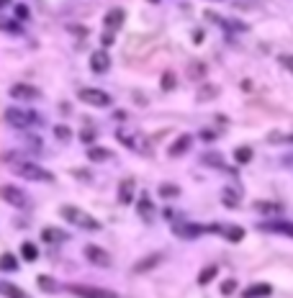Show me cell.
<instances>
[{"mask_svg":"<svg viewBox=\"0 0 293 298\" xmlns=\"http://www.w3.org/2000/svg\"><path fill=\"white\" fill-rule=\"evenodd\" d=\"M0 296H5V298H31L23 288H18L15 283H8V280H0Z\"/></svg>","mask_w":293,"mask_h":298,"instance_id":"5bb4252c","label":"cell"},{"mask_svg":"<svg viewBox=\"0 0 293 298\" xmlns=\"http://www.w3.org/2000/svg\"><path fill=\"white\" fill-rule=\"evenodd\" d=\"M44 239L46 242H57V239H65V236L57 234V229H44Z\"/></svg>","mask_w":293,"mask_h":298,"instance_id":"836d02e7","label":"cell"},{"mask_svg":"<svg viewBox=\"0 0 293 298\" xmlns=\"http://www.w3.org/2000/svg\"><path fill=\"white\" fill-rule=\"evenodd\" d=\"M216 273H219V270H216V267H213V265H208V267H203V273H200V275H198V283H200V286H206V283H211V280L216 278Z\"/></svg>","mask_w":293,"mask_h":298,"instance_id":"83f0119b","label":"cell"},{"mask_svg":"<svg viewBox=\"0 0 293 298\" xmlns=\"http://www.w3.org/2000/svg\"><path fill=\"white\" fill-rule=\"evenodd\" d=\"M41 93H39V87L34 85H13L10 87V98L15 100H36Z\"/></svg>","mask_w":293,"mask_h":298,"instance_id":"30bf717a","label":"cell"},{"mask_svg":"<svg viewBox=\"0 0 293 298\" xmlns=\"http://www.w3.org/2000/svg\"><path fill=\"white\" fill-rule=\"evenodd\" d=\"M0 31H8V34H21V23H18V21H8V18H0Z\"/></svg>","mask_w":293,"mask_h":298,"instance_id":"484cf974","label":"cell"},{"mask_svg":"<svg viewBox=\"0 0 293 298\" xmlns=\"http://www.w3.org/2000/svg\"><path fill=\"white\" fill-rule=\"evenodd\" d=\"M85 257L93 265H98V267H108V265H111V255H108L103 247H98V244H88L85 247Z\"/></svg>","mask_w":293,"mask_h":298,"instance_id":"9c48e42d","label":"cell"},{"mask_svg":"<svg viewBox=\"0 0 293 298\" xmlns=\"http://www.w3.org/2000/svg\"><path fill=\"white\" fill-rule=\"evenodd\" d=\"M173 231H175V236H180V239H195V236H200L206 231V226H200V224L173 221Z\"/></svg>","mask_w":293,"mask_h":298,"instance_id":"52a82bcc","label":"cell"},{"mask_svg":"<svg viewBox=\"0 0 293 298\" xmlns=\"http://www.w3.org/2000/svg\"><path fill=\"white\" fill-rule=\"evenodd\" d=\"M149 3H160V0H149Z\"/></svg>","mask_w":293,"mask_h":298,"instance_id":"ab89813d","label":"cell"},{"mask_svg":"<svg viewBox=\"0 0 293 298\" xmlns=\"http://www.w3.org/2000/svg\"><path fill=\"white\" fill-rule=\"evenodd\" d=\"M278 62H281L288 72H293V54H281V57H278Z\"/></svg>","mask_w":293,"mask_h":298,"instance_id":"d6a6232c","label":"cell"},{"mask_svg":"<svg viewBox=\"0 0 293 298\" xmlns=\"http://www.w3.org/2000/svg\"><path fill=\"white\" fill-rule=\"evenodd\" d=\"M111 41H113V34H103V44H105V47H108Z\"/></svg>","mask_w":293,"mask_h":298,"instance_id":"8d00e7d4","label":"cell"},{"mask_svg":"<svg viewBox=\"0 0 293 298\" xmlns=\"http://www.w3.org/2000/svg\"><path fill=\"white\" fill-rule=\"evenodd\" d=\"M175 87V74L173 72H165L162 74V90H173Z\"/></svg>","mask_w":293,"mask_h":298,"instance_id":"4dcf8cb0","label":"cell"},{"mask_svg":"<svg viewBox=\"0 0 293 298\" xmlns=\"http://www.w3.org/2000/svg\"><path fill=\"white\" fill-rule=\"evenodd\" d=\"M270 139H286V142H293V134H291V137H275V134H273Z\"/></svg>","mask_w":293,"mask_h":298,"instance_id":"74e56055","label":"cell"},{"mask_svg":"<svg viewBox=\"0 0 293 298\" xmlns=\"http://www.w3.org/2000/svg\"><path fill=\"white\" fill-rule=\"evenodd\" d=\"M152 211H154V208H152V203H149L147 198L139 201V214H142L144 219H149V216H152Z\"/></svg>","mask_w":293,"mask_h":298,"instance_id":"1f68e13d","label":"cell"},{"mask_svg":"<svg viewBox=\"0 0 293 298\" xmlns=\"http://www.w3.org/2000/svg\"><path fill=\"white\" fill-rule=\"evenodd\" d=\"M224 231V239H229V242H242L244 239V229L242 226H221Z\"/></svg>","mask_w":293,"mask_h":298,"instance_id":"d6986e66","label":"cell"},{"mask_svg":"<svg viewBox=\"0 0 293 298\" xmlns=\"http://www.w3.org/2000/svg\"><path fill=\"white\" fill-rule=\"evenodd\" d=\"M59 214L65 221H70L72 226L83 229V231H100V221L93 219L88 211H83V208H77V206H62Z\"/></svg>","mask_w":293,"mask_h":298,"instance_id":"6da1fadb","label":"cell"},{"mask_svg":"<svg viewBox=\"0 0 293 298\" xmlns=\"http://www.w3.org/2000/svg\"><path fill=\"white\" fill-rule=\"evenodd\" d=\"M123 21H126V13H123L121 8H113V10L105 13V28H108V31H116V28H121Z\"/></svg>","mask_w":293,"mask_h":298,"instance_id":"7c38bea8","label":"cell"},{"mask_svg":"<svg viewBox=\"0 0 293 298\" xmlns=\"http://www.w3.org/2000/svg\"><path fill=\"white\" fill-rule=\"evenodd\" d=\"M131 196H134V180L126 177V180L121 183V188H118V201L121 203H131Z\"/></svg>","mask_w":293,"mask_h":298,"instance_id":"2e32d148","label":"cell"},{"mask_svg":"<svg viewBox=\"0 0 293 298\" xmlns=\"http://www.w3.org/2000/svg\"><path fill=\"white\" fill-rule=\"evenodd\" d=\"M36 286H39L44 293H57V291H59V283H54L52 278H46V275H39V278H36Z\"/></svg>","mask_w":293,"mask_h":298,"instance_id":"44dd1931","label":"cell"},{"mask_svg":"<svg viewBox=\"0 0 293 298\" xmlns=\"http://www.w3.org/2000/svg\"><path fill=\"white\" fill-rule=\"evenodd\" d=\"M8 3H10V0H0V8H5Z\"/></svg>","mask_w":293,"mask_h":298,"instance_id":"f35d334b","label":"cell"},{"mask_svg":"<svg viewBox=\"0 0 293 298\" xmlns=\"http://www.w3.org/2000/svg\"><path fill=\"white\" fill-rule=\"evenodd\" d=\"M191 144H193V137H191V134H183V137H180L173 147H170V157H180V154H185V152L191 149Z\"/></svg>","mask_w":293,"mask_h":298,"instance_id":"9a60e30c","label":"cell"},{"mask_svg":"<svg viewBox=\"0 0 293 298\" xmlns=\"http://www.w3.org/2000/svg\"><path fill=\"white\" fill-rule=\"evenodd\" d=\"M260 231H268V234H283L288 239H293V224L291 221H265L257 226Z\"/></svg>","mask_w":293,"mask_h":298,"instance_id":"ba28073f","label":"cell"},{"mask_svg":"<svg viewBox=\"0 0 293 298\" xmlns=\"http://www.w3.org/2000/svg\"><path fill=\"white\" fill-rule=\"evenodd\" d=\"M77 98H80L83 103H88V106H96V108H105L111 106V95L98 90V87H83L80 93H77Z\"/></svg>","mask_w":293,"mask_h":298,"instance_id":"277c9868","label":"cell"},{"mask_svg":"<svg viewBox=\"0 0 293 298\" xmlns=\"http://www.w3.org/2000/svg\"><path fill=\"white\" fill-rule=\"evenodd\" d=\"M216 95H219V87H213V85H203V87H200V90H198V100L200 103H203V100H211V98H216Z\"/></svg>","mask_w":293,"mask_h":298,"instance_id":"cb8c5ba5","label":"cell"},{"mask_svg":"<svg viewBox=\"0 0 293 298\" xmlns=\"http://www.w3.org/2000/svg\"><path fill=\"white\" fill-rule=\"evenodd\" d=\"M162 257L160 255H149V257H144V260H139L136 265H134V273H139V275H142V273H147V270H152V267L154 265H157Z\"/></svg>","mask_w":293,"mask_h":298,"instance_id":"e0dca14e","label":"cell"},{"mask_svg":"<svg viewBox=\"0 0 293 298\" xmlns=\"http://www.w3.org/2000/svg\"><path fill=\"white\" fill-rule=\"evenodd\" d=\"M270 293H273L270 283H255V286H250V288L242 293V298H268Z\"/></svg>","mask_w":293,"mask_h":298,"instance_id":"4fadbf2b","label":"cell"},{"mask_svg":"<svg viewBox=\"0 0 293 298\" xmlns=\"http://www.w3.org/2000/svg\"><path fill=\"white\" fill-rule=\"evenodd\" d=\"M234 291H237V280H234V278H229V280L221 283V293H224V296H231Z\"/></svg>","mask_w":293,"mask_h":298,"instance_id":"f546056e","label":"cell"},{"mask_svg":"<svg viewBox=\"0 0 293 298\" xmlns=\"http://www.w3.org/2000/svg\"><path fill=\"white\" fill-rule=\"evenodd\" d=\"M255 154H252V149L250 147H239V149H234V159L239 162V165H247Z\"/></svg>","mask_w":293,"mask_h":298,"instance_id":"d4e9b609","label":"cell"},{"mask_svg":"<svg viewBox=\"0 0 293 298\" xmlns=\"http://www.w3.org/2000/svg\"><path fill=\"white\" fill-rule=\"evenodd\" d=\"M15 16H18V18H28V10L23 5H15Z\"/></svg>","mask_w":293,"mask_h":298,"instance_id":"d590c367","label":"cell"},{"mask_svg":"<svg viewBox=\"0 0 293 298\" xmlns=\"http://www.w3.org/2000/svg\"><path fill=\"white\" fill-rule=\"evenodd\" d=\"M0 198H3L5 203H10V206H15V208H28L31 206L28 196L23 190H18L15 185H3L0 188Z\"/></svg>","mask_w":293,"mask_h":298,"instance_id":"5b68a950","label":"cell"},{"mask_svg":"<svg viewBox=\"0 0 293 298\" xmlns=\"http://www.w3.org/2000/svg\"><path fill=\"white\" fill-rule=\"evenodd\" d=\"M252 208H255V211H262V214H278V211H281V203H273V201H255Z\"/></svg>","mask_w":293,"mask_h":298,"instance_id":"ffe728a7","label":"cell"},{"mask_svg":"<svg viewBox=\"0 0 293 298\" xmlns=\"http://www.w3.org/2000/svg\"><path fill=\"white\" fill-rule=\"evenodd\" d=\"M108 157H111V152H108L105 147H90L88 149V159L90 162H105Z\"/></svg>","mask_w":293,"mask_h":298,"instance_id":"ac0fdd59","label":"cell"},{"mask_svg":"<svg viewBox=\"0 0 293 298\" xmlns=\"http://www.w3.org/2000/svg\"><path fill=\"white\" fill-rule=\"evenodd\" d=\"M0 270H5V273H13V270H18V260H15L10 252H5L3 257H0Z\"/></svg>","mask_w":293,"mask_h":298,"instance_id":"7402d4cb","label":"cell"},{"mask_svg":"<svg viewBox=\"0 0 293 298\" xmlns=\"http://www.w3.org/2000/svg\"><path fill=\"white\" fill-rule=\"evenodd\" d=\"M54 137H57L59 142H70L72 134H70V129H67V126H54Z\"/></svg>","mask_w":293,"mask_h":298,"instance_id":"f1b7e54d","label":"cell"},{"mask_svg":"<svg viewBox=\"0 0 293 298\" xmlns=\"http://www.w3.org/2000/svg\"><path fill=\"white\" fill-rule=\"evenodd\" d=\"M21 255H23V260L34 262V260L39 257V249H36V244H34V242H23V244H21Z\"/></svg>","mask_w":293,"mask_h":298,"instance_id":"603a6c76","label":"cell"},{"mask_svg":"<svg viewBox=\"0 0 293 298\" xmlns=\"http://www.w3.org/2000/svg\"><path fill=\"white\" fill-rule=\"evenodd\" d=\"M108 67H111V57H108L103 49H98V52L90 54V70H93V72H105Z\"/></svg>","mask_w":293,"mask_h":298,"instance_id":"8fae6325","label":"cell"},{"mask_svg":"<svg viewBox=\"0 0 293 298\" xmlns=\"http://www.w3.org/2000/svg\"><path fill=\"white\" fill-rule=\"evenodd\" d=\"M80 139H83V142H88V144H90V142H93V139H96V131H83V134H80Z\"/></svg>","mask_w":293,"mask_h":298,"instance_id":"e575fe53","label":"cell"},{"mask_svg":"<svg viewBox=\"0 0 293 298\" xmlns=\"http://www.w3.org/2000/svg\"><path fill=\"white\" fill-rule=\"evenodd\" d=\"M13 172L18 177H23V180H31V183H52L54 180V175L49 170L34 165V162H15Z\"/></svg>","mask_w":293,"mask_h":298,"instance_id":"7a4b0ae2","label":"cell"},{"mask_svg":"<svg viewBox=\"0 0 293 298\" xmlns=\"http://www.w3.org/2000/svg\"><path fill=\"white\" fill-rule=\"evenodd\" d=\"M67 291L75 293L77 298H118L113 291L96 288V286H67Z\"/></svg>","mask_w":293,"mask_h":298,"instance_id":"8992f818","label":"cell"},{"mask_svg":"<svg viewBox=\"0 0 293 298\" xmlns=\"http://www.w3.org/2000/svg\"><path fill=\"white\" fill-rule=\"evenodd\" d=\"M5 121L13 129H31L34 124H39V116L28 108H8L5 111Z\"/></svg>","mask_w":293,"mask_h":298,"instance_id":"3957f363","label":"cell"},{"mask_svg":"<svg viewBox=\"0 0 293 298\" xmlns=\"http://www.w3.org/2000/svg\"><path fill=\"white\" fill-rule=\"evenodd\" d=\"M178 193H180V188L173 185V183H162V185H160V196H162V198H175Z\"/></svg>","mask_w":293,"mask_h":298,"instance_id":"4316f807","label":"cell"}]
</instances>
